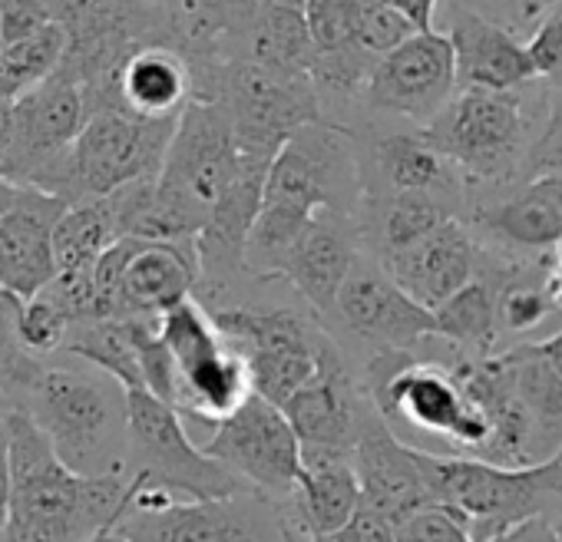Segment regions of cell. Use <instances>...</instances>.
Masks as SVG:
<instances>
[{
    "label": "cell",
    "mask_w": 562,
    "mask_h": 542,
    "mask_svg": "<svg viewBox=\"0 0 562 542\" xmlns=\"http://www.w3.org/2000/svg\"><path fill=\"white\" fill-rule=\"evenodd\" d=\"M417 27L394 8L387 0H358V14H355V41L371 50V54H387L411 41Z\"/></svg>",
    "instance_id": "38"
},
{
    "label": "cell",
    "mask_w": 562,
    "mask_h": 542,
    "mask_svg": "<svg viewBox=\"0 0 562 542\" xmlns=\"http://www.w3.org/2000/svg\"><path fill=\"white\" fill-rule=\"evenodd\" d=\"M476 225L499 245L549 255L562 235V176H536L476 208Z\"/></svg>",
    "instance_id": "25"
},
{
    "label": "cell",
    "mask_w": 562,
    "mask_h": 542,
    "mask_svg": "<svg viewBox=\"0 0 562 542\" xmlns=\"http://www.w3.org/2000/svg\"><path fill=\"white\" fill-rule=\"evenodd\" d=\"M11 143H14V100L0 97V179H8Z\"/></svg>",
    "instance_id": "47"
},
{
    "label": "cell",
    "mask_w": 562,
    "mask_h": 542,
    "mask_svg": "<svg viewBox=\"0 0 562 542\" xmlns=\"http://www.w3.org/2000/svg\"><path fill=\"white\" fill-rule=\"evenodd\" d=\"M315 542H397V526L374 506L361 503V509L341 529L322 532Z\"/></svg>",
    "instance_id": "43"
},
{
    "label": "cell",
    "mask_w": 562,
    "mask_h": 542,
    "mask_svg": "<svg viewBox=\"0 0 562 542\" xmlns=\"http://www.w3.org/2000/svg\"><path fill=\"white\" fill-rule=\"evenodd\" d=\"M361 503L364 496H361L355 453L305 447V470L299 489L292 493V499H285V506L315 535H322L341 529L361 509Z\"/></svg>",
    "instance_id": "26"
},
{
    "label": "cell",
    "mask_w": 562,
    "mask_h": 542,
    "mask_svg": "<svg viewBox=\"0 0 562 542\" xmlns=\"http://www.w3.org/2000/svg\"><path fill=\"white\" fill-rule=\"evenodd\" d=\"M176 120H146L126 110H97L83 123L74 146L31 185L67 202H83L110 195L136 179L159 176L176 133Z\"/></svg>",
    "instance_id": "7"
},
{
    "label": "cell",
    "mask_w": 562,
    "mask_h": 542,
    "mask_svg": "<svg viewBox=\"0 0 562 542\" xmlns=\"http://www.w3.org/2000/svg\"><path fill=\"white\" fill-rule=\"evenodd\" d=\"M450 4H460L513 34H519L522 41L532 37V31L562 4V0H450Z\"/></svg>",
    "instance_id": "41"
},
{
    "label": "cell",
    "mask_w": 562,
    "mask_h": 542,
    "mask_svg": "<svg viewBox=\"0 0 562 542\" xmlns=\"http://www.w3.org/2000/svg\"><path fill=\"white\" fill-rule=\"evenodd\" d=\"M526 47L536 64V77L542 83L559 87L562 83V4L532 31Z\"/></svg>",
    "instance_id": "42"
},
{
    "label": "cell",
    "mask_w": 562,
    "mask_h": 542,
    "mask_svg": "<svg viewBox=\"0 0 562 542\" xmlns=\"http://www.w3.org/2000/svg\"><path fill=\"white\" fill-rule=\"evenodd\" d=\"M355 466L364 503L384 512L391 522H401L407 512L434 503L420 447L401 440L381 410H374L355 447Z\"/></svg>",
    "instance_id": "22"
},
{
    "label": "cell",
    "mask_w": 562,
    "mask_h": 542,
    "mask_svg": "<svg viewBox=\"0 0 562 542\" xmlns=\"http://www.w3.org/2000/svg\"><path fill=\"white\" fill-rule=\"evenodd\" d=\"M378 261L414 302L437 312L447 298H453L476 275L480 248L463 222L447 218L440 228H434L420 241L401 251H387Z\"/></svg>",
    "instance_id": "21"
},
{
    "label": "cell",
    "mask_w": 562,
    "mask_h": 542,
    "mask_svg": "<svg viewBox=\"0 0 562 542\" xmlns=\"http://www.w3.org/2000/svg\"><path fill=\"white\" fill-rule=\"evenodd\" d=\"M364 387L401 440H437L453 453L483 456L493 427L447 358H424L420 348L378 351Z\"/></svg>",
    "instance_id": "4"
},
{
    "label": "cell",
    "mask_w": 562,
    "mask_h": 542,
    "mask_svg": "<svg viewBox=\"0 0 562 542\" xmlns=\"http://www.w3.org/2000/svg\"><path fill=\"white\" fill-rule=\"evenodd\" d=\"M67 57V27L47 24L37 34L8 41L0 47V97L21 100L44 80H50Z\"/></svg>",
    "instance_id": "34"
},
{
    "label": "cell",
    "mask_w": 562,
    "mask_h": 542,
    "mask_svg": "<svg viewBox=\"0 0 562 542\" xmlns=\"http://www.w3.org/2000/svg\"><path fill=\"white\" fill-rule=\"evenodd\" d=\"M130 394V476L189 499H218L245 489V483L189 437L182 414L153 391Z\"/></svg>",
    "instance_id": "13"
},
{
    "label": "cell",
    "mask_w": 562,
    "mask_h": 542,
    "mask_svg": "<svg viewBox=\"0 0 562 542\" xmlns=\"http://www.w3.org/2000/svg\"><path fill=\"white\" fill-rule=\"evenodd\" d=\"M209 100L228 110L241 153L265 162H271L302 126L325 120L322 97L308 74H281L255 60H225Z\"/></svg>",
    "instance_id": "12"
},
{
    "label": "cell",
    "mask_w": 562,
    "mask_h": 542,
    "mask_svg": "<svg viewBox=\"0 0 562 542\" xmlns=\"http://www.w3.org/2000/svg\"><path fill=\"white\" fill-rule=\"evenodd\" d=\"M552 133H562V83L552 87V100H549V116H546V126L539 136H552Z\"/></svg>",
    "instance_id": "50"
},
{
    "label": "cell",
    "mask_w": 562,
    "mask_h": 542,
    "mask_svg": "<svg viewBox=\"0 0 562 542\" xmlns=\"http://www.w3.org/2000/svg\"><path fill=\"white\" fill-rule=\"evenodd\" d=\"M64 351L77 361H87L110 377H116L126 391H143V364L136 351V325L133 318H100L74 325Z\"/></svg>",
    "instance_id": "32"
},
{
    "label": "cell",
    "mask_w": 562,
    "mask_h": 542,
    "mask_svg": "<svg viewBox=\"0 0 562 542\" xmlns=\"http://www.w3.org/2000/svg\"><path fill=\"white\" fill-rule=\"evenodd\" d=\"M189 60L172 47H143L120 74L116 106L146 120H176L192 100Z\"/></svg>",
    "instance_id": "27"
},
{
    "label": "cell",
    "mask_w": 562,
    "mask_h": 542,
    "mask_svg": "<svg viewBox=\"0 0 562 542\" xmlns=\"http://www.w3.org/2000/svg\"><path fill=\"white\" fill-rule=\"evenodd\" d=\"M202 450L225 463L245 486L278 503L292 499L305 470V447L289 414L258 394L228 414L202 440Z\"/></svg>",
    "instance_id": "15"
},
{
    "label": "cell",
    "mask_w": 562,
    "mask_h": 542,
    "mask_svg": "<svg viewBox=\"0 0 562 542\" xmlns=\"http://www.w3.org/2000/svg\"><path fill=\"white\" fill-rule=\"evenodd\" d=\"M209 312L222 335L241 351L251 391L278 407L341 358L335 338L299 312L258 305H218Z\"/></svg>",
    "instance_id": "9"
},
{
    "label": "cell",
    "mask_w": 562,
    "mask_h": 542,
    "mask_svg": "<svg viewBox=\"0 0 562 542\" xmlns=\"http://www.w3.org/2000/svg\"><path fill=\"white\" fill-rule=\"evenodd\" d=\"M394 4L417 31H437V14H440V0H387Z\"/></svg>",
    "instance_id": "46"
},
{
    "label": "cell",
    "mask_w": 562,
    "mask_h": 542,
    "mask_svg": "<svg viewBox=\"0 0 562 542\" xmlns=\"http://www.w3.org/2000/svg\"><path fill=\"white\" fill-rule=\"evenodd\" d=\"M195 238H120L97 261L103 318H162L199 292Z\"/></svg>",
    "instance_id": "14"
},
{
    "label": "cell",
    "mask_w": 562,
    "mask_h": 542,
    "mask_svg": "<svg viewBox=\"0 0 562 542\" xmlns=\"http://www.w3.org/2000/svg\"><path fill=\"white\" fill-rule=\"evenodd\" d=\"M457 93V57L443 31H417L401 47L378 57L364 90V106L387 116L430 123Z\"/></svg>",
    "instance_id": "16"
},
{
    "label": "cell",
    "mask_w": 562,
    "mask_h": 542,
    "mask_svg": "<svg viewBox=\"0 0 562 542\" xmlns=\"http://www.w3.org/2000/svg\"><path fill=\"white\" fill-rule=\"evenodd\" d=\"M113 241H120V232H116V218H113L106 195L70 202L57 222V232H54L57 271L97 268V261L103 258V251Z\"/></svg>",
    "instance_id": "33"
},
{
    "label": "cell",
    "mask_w": 562,
    "mask_h": 542,
    "mask_svg": "<svg viewBox=\"0 0 562 542\" xmlns=\"http://www.w3.org/2000/svg\"><path fill=\"white\" fill-rule=\"evenodd\" d=\"M281 542H315V532L281 503Z\"/></svg>",
    "instance_id": "48"
},
{
    "label": "cell",
    "mask_w": 562,
    "mask_h": 542,
    "mask_svg": "<svg viewBox=\"0 0 562 542\" xmlns=\"http://www.w3.org/2000/svg\"><path fill=\"white\" fill-rule=\"evenodd\" d=\"M549 519H552V526H555V535H559V542H562V503L549 512Z\"/></svg>",
    "instance_id": "55"
},
{
    "label": "cell",
    "mask_w": 562,
    "mask_h": 542,
    "mask_svg": "<svg viewBox=\"0 0 562 542\" xmlns=\"http://www.w3.org/2000/svg\"><path fill=\"white\" fill-rule=\"evenodd\" d=\"M50 437L67 466L87 476L126 473L130 463V394L106 371L44 364L18 404Z\"/></svg>",
    "instance_id": "3"
},
{
    "label": "cell",
    "mask_w": 562,
    "mask_h": 542,
    "mask_svg": "<svg viewBox=\"0 0 562 542\" xmlns=\"http://www.w3.org/2000/svg\"><path fill=\"white\" fill-rule=\"evenodd\" d=\"M14 195H18V182H11V179H0V215H4V212L11 208Z\"/></svg>",
    "instance_id": "52"
},
{
    "label": "cell",
    "mask_w": 562,
    "mask_h": 542,
    "mask_svg": "<svg viewBox=\"0 0 562 542\" xmlns=\"http://www.w3.org/2000/svg\"><path fill=\"white\" fill-rule=\"evenodd\" d=\"M312 57H315V44L308 34L305 11L278 8V4H268V0L258 4L248 31L241 34L232 54V60H255L281 74H308Z\"/></svg>",
    "instance_id": "29"
},
{
    "label": "cell",
    "mask_w": 562,
    "mask_h": 542,
    "mask_svg": "<svg viewBox=\"0 0 562 542\" xmlns=\"http://www.w3.org/2000/svg\"><path fill=\"white\" fill-rule=\"evenodd\" d=\"M424 470L434 503L457 509L476 542H490L506 529L549 516L562 503V453L532 466H503L470 453L424 450Z\"/></svg>",
    "instance_id": "6"
},
{
    "label": "cell",
    "mask_w": 562,
    "mask_h": 542,
    "mask_svg": "<svg viewBox=\"0 0 562 542\" xmlns=\"http://www.w3.org/2000/svg\"><path fill=\"white\" fill-rule=\"evenodd\" d=\"M136 493L116 529L130 542H281V503L245 486L218 499H189L133 476Z\"/></svg>",
    "instance_id": "11"
},
{
    "label": "cell",
    "mask_w": 562,
    "mask_h": 542,
    "mask_svg": "<svg viewBox=\"0 0 562 542\" xmlns=\"http://www.w3.org/2000/svg\"><path fill=\"white\" fill-rule=\"evenodd\" d=\"M546 292L552 295L555 308H562V268L549 264V271H546Z\"/></svg>",
    "instance_id": "51"
},
{
    "label": "cell",
    "mask_w": 562,
    "mask_h": 542,
    "mask_svg": "<svg viewBox=\"0 0 562 542\" xmlns=\"http://www.w3.org/2000/svg\"><path fill=\"white\" fill-rule=\"evenodd\" d=\"M526 264H516L509 271H499V298H496V318L499 331L506 335H526L536 331L555 308L552 295L546 292V275L532 279Z\"/></svg>",
    "instance_id": "37"
},
{
    "label": "cell",
    "mask_w": 562,
    "mask_h": 542,
    "mask_svg": "<svg viewBox=\"0 0 562 542\" xmlns=\"http://www.w3.org/2000/svg\"><path fill=\"white\" fill-rule=\"evenodd\" d=\"M8 410H11V404H8V400H0V532H4V526H8V512H11V489H14Z\"/></svg>",
    "instance_id": "44"
},
{
    "label": "cell",
    "mask_w": 562,
    "mask_h": 542,
    "mask_svg": "<svg viewBox=\"0 0 562 542\" xmlns=\"http://www.w3.org/2000/svg\"><path fill=\"white\" fill-rule=\"evenodd\" d=\"M549 258H552V264H555V268H562V235H559V241L552 245Z\"/></svg>",
    "instance_id": "56"
},
{
    "label": "cell",
    "mask_w": 562,
    "mask_h": 542,
    "mask_svg": "<svg viewBox=\"0 0 562 542\" xmlns=\"http://www.w3.org/2000/svg\"><path fill=\"white\" fill-rule=\"evenodd\" d=\"M374 169L391 192H434L450 202L460 192V169L420 133H387L374 146Z\"/></svg>",
    "instance_id": "28"
},
{
    "label": "cell",
    "mask_w": 562,
    "mask_h": 542,
    "mask_svg": "<svg viewBox=\"0 0 562 542\" xmlns=\"http://www.w3.org/2000/svg\"><path fill=\"white\" fill-rule=\"evenodd\" d=\"M536 83V80H532ZM552 83H529L516 90H486V87H457L450 103L424 126V136L460 169L463 179L483 185H509L522 176L529 149L536 146L546 120H536V110H549V100L536 103Z\"/></svg>",
    "instance_id": "5"
},
{
    "label": "cell",
    "mask_w": 562,
    "mask_h": 542,
    "mask_svg": "<svg viewBox=\"0 0 562 542\" xmlns=\"http://www.w3.org/2000/svg\"><path fill=\"white\" fill-rule=\"evenodd\" d=\"M443 34L453 44L457 57V87H486V90H516L536 77V64L519 34L460 8L447 4Z\"/></svg>",
    "instance_id": "24"
},
{
    "label": "cell",
    "mask_w": 562,
    "mask_h": 542,
    "mask_svg": "<svg viewBox=\"0 0 562 542\" xmlns=\"http://www.w3.org/2000/svg\"><path fill=\"white\" fill-rule=\"evenodd\" d=\"M87 120L90 110L80 83H74L60 70L21 100H14V143L8 179L18 185H31L50 162H57L74 146Z\"/></svg>",
    "instance_id": "18"
},
{
    "label": "cell",
    "mask_w": 562,
    "mask_h": 542,
    "mask_svg": "<svg viewBox=\"0 0 562 542\" xmlns=\"http://www.w3.org/2000/svg\"><path fill=\"white\" fill-rule=\"evenodd\" d=\"M335 315L364 345L378 351H414L437 338V315L414 302L381 261L358 258L348 275Z\"/></svg>",
    "instance_id": "17"
},
{
    "label": "cell",
    "mask_w": 562,
    "mask_h": 542,
    "mask_svg": "<svg viewBox=\"0 0 562 542\" xmlns=\"http://www.w3.org/2000/svg\"><path fill=\"white\" fill-rule=\"evenodd\" d=\"M361 258L355 215L322 208L305 232L299 235L289 264L285 282L312 305L315 315H335L338 295Z\"/></svg>",
    "instance_id": "23"
},
{
    "label": "cell",
    "mask_w": 562,
    "mask_h": 542,
    "mask_svg": "<svg viewBox=\"0 0 562 542\" xmlns=\"http://www.w3.org/2000/svg\"><path fill=\"white\" fill-rule=\"evenodd\" d=\"M397 526V542H476L467 519L447 503H424Z\"/></svg>",
    "instance_id": "40"
},
{
    "label": "cell",
    "mask_w": 562,
    "mask_h": 542,
    "mask_svg": "<svg viewBox=\"0 0 562 542\" xmlns=\"http://www.w3.org/2000/svg\"><path fill=\"white\" fill-rule=\"evenodd\" d=\"M90 542H130V539H126L116 526H106V529H100Z\"/></svg>",
    "instance_id": "53"
},
{
    "label": "cell",
    "mask_w": 562,
    "mask_h": 542,
    "mask_svg": "<svg viewBox=\"0 0 562 542\" xmlns=\"http://www.w3.org/2000/svg\"><path fill=\"white\" fill-rule=\"evenodd\" d=\"M21 341L31 354L37 358H47V354H57L64 351L67 345V335H70V318L47 298V295H34V298H24L21 305Z\"/></svg>",
    "instance_id": "39"
},
{
    "label": "cell",
    "mask_w": 562,
    "mask_h": 542,
    "mask_svg": "<svg viewBox=\"0 0 562 542\" xmlns=\"http://www.w3.org/2000/svg\"><path fill=\"white\" fill-rule=\"evenodd\" d=\"M268 4H278V8H292V11H305L308 0H268Z\"/></svg>",
    "instance_id": "54"
},
{
    "label": "cell",
    "mask_w": 562,
    "mask_h": 542,
    "mask_svg": "<svg viewBox=\"0 0 562 542\" xmlns=\"http://www.w3.org/2000/svg\"><path fill=\"white\" fill-rule=\"evenodd\" d=\"M281 410L289 414L292 427L299 430L302 447L355 453L378 407L368 387H361L358 377L348 371L341 354L315 381H308L299 394L281 404Z\"/></svg>",
    "instance_id": "20"
},
{
    "label": "cell",
    "mask_w": 562,
    "mask_h": 542,
    "mask_svg": "<svg viewBox=\"0 0 562 542\" xmlns=\"http://www.w3.org/2000/svg\"><path fill=\"white\" fill-rule=\"evenodd\" d=\"M532 348H536V354H539L552 371L562 374V331H555V335H549V338H542V341H532Z\"/></svg>",
    "instance_id": "49"
},
{
    "label": "cell",
    "mask_w": 562,
    "mask_h": 542,
    "mask_svg": "<svg viewBox=\"0 0 562 542\" xmlns=\"http://www.w3.org/2000/svg\"><path fill=\"white\" fill-rule=\"evenodd\" d=\"M0 47H4V37H0Z\"/></svg>",
    "instance_id": "57"
},
{
    "label": "cell",
    "mask_w": 562,
    "mask_h": 542,
    "mask_svg": "<svg viewBox=\"0 0 562 542\" xmlns=\"http://www.w3.org/2000/svg\"><path fill=\"white\" fill-rule=\"evenodd\" d=\"M516 394L526 404L536 427L539 463L562 453V374L552 371L532 345H516L503 351Z\"/></svg>",
    "instance_id": "31"
},
{
    "label": "cell",
    "mask_w": 562,
    "mask_h": 542,
    "mask_svg": "<svg viewBox=\"0 0 562 542\" xmlns=\"http://www.w3.org/2000/svg\"><path fill=\"white\" fill-rule=\"evenodd\" d=\"M361 195V169L348 126L331 120L302 126L268 166L261 212L245 248V271L258 279H285L289 255L305 225L322 208L358 218Z\"/></svg>",
    "instance_id": "1"
},
{
    "label": "cell",
    "mask_w": 562,
    "mask_h": 542,
    "mask_svg": "<svg viewBox=\"0 0 562 542\" xmlns=\"http://www.w3.org/2000/svg\"><path fill=\"white\" fill-rule=\"evenodd\" d=\"M241 169V146L218 100H189L156 176L172 238H195Z\"/></svg>",
    "instance_id": "8"
},
{
    "label": "cell",
    "mask_w": 562,
    "mask_h": 542,
    "mask_svg": "<svg viewBox=\"0 0 562 542\" xmlns=\"http://www.w3.org/2000/svg\"><path fill=\"white\" fill-rule=\"evenodd\" d=\"M67 199L37 185H18L11 208L0 215V289L34 298L57 275L54 232Z\"/></svg>",
    "instance_id": "19"
},
{
    "label": "cell",
    "mask_w": 562,
    "mask_h": 542,
    "mask_svg": "<svg viewBox=\"0 0 562 542\" xmlns=\"http://www.w3.org/2000/svg\"><path fill=\"white\" fill-rule=\"evenodd\" d=\"M490 542H559V535H555V526L549 516H532V519L506 529L503 535H496Z\"/></svg>",
    "instance_id": "45"
},
{
    "label": "cell",
    "mask_w": 562,
    "mask_h": 542,
    "mask_svg": "<svg viewBox=\"0 0 562 542\" xmlns=\"http://www.w3.org/2000/svg\"><path fill=\"white\" fill-rule=\"evenodd\" d=\"M496 298H499V275L476 271V275L447 298L437 315V338L463 354H493L499 341V318H496Z\"/></svg>",
    "instance_id": "30"
},
{
    "label": "cell",
    "mask_w": 562,
    "mask_h": 542,
    "mask_svg": "<svg viewBox=\"0 0 562 542\" xmlns=\"http://www.w3.org/2000/svg\"><path fill=\"white\" fill-rule=\"evenodd\" d=\"M8 430L14 489L0 542H90L120 522L136 493L130 473H77L24 407L8 410Z\"/></svg>",
    "instance_id": "2"
},
{
    "label": "cell",
    "mask_w": 562,
    "mask_h": 542,
    "mask_svg": "<svg viewBox=\"0 0 562 542\" xmlns=\"http://www.w3.org/2000/svg\"><path fill=\"white\" fill-rule=\"evenodd\" d=\"M159 335L176 361V410L186 424L212 433L255 394L241 351L195 295L159 318Z\"/></svg>",
    "instance_id": "10"
},
{
    "label": "cell",
    "mask_w": 562,
    "mask_h": 542,
    "mask_svg": "<svg viewBox=\"0 0 562 542\" xmlns=\"http://www.w3.org/2000/svg\"><path fill=\"white\" fill-rule=\"evenodd\" d=\"M447 218H453V208H450V202L443 195H434V192H391L384 199V208H381V225H378L381 248H378V258L420 241L424 235L440 228Z\"/></svg>",
    "instance_id": "35"
},
{
    "label": "cell",
    "mask_w": 562,
    "mask_h": 542,
    "mask_svg": "<svg viewBox=\"0 0 562 542\" xmlns=\"http://www.w3.org/2000/svg\"><path fill=\"white\" fill-rule=\"evenodd\" d=\"M21 305L24 298L0 289V400L18 407L44 371V358L31 354L21 341Z\"/></svg>",
    "instance_id": "36"
}]
</instances>
